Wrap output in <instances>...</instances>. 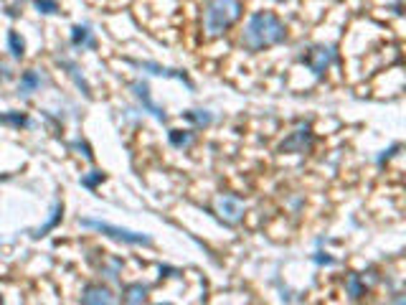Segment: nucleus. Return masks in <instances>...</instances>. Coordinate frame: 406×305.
I'll list each match as a JSON object with an SVG mask.
<instances>
[{"mask_svg": "<svg viewBox=\"0 0 406 305\" xmlns=\"http://www.w3.org/2000/svg\"><path fill=\"white\" fill-rule=\"evenodd\" d=\"M346 292L350 295L353 300H358L361 295H366V283L361 280V275H348L346 277Z\"/></svg>", "mask_w": 406, "mask_h": 305, "instance_id": "nucleus-15", "label": "nucleus"}, {"mask_svg": "<svg viewBox=\"0 0 406 305\" xmlns=\"http://www.w3.org/2000/svg\"><path fill=\"white\" fill-rule=\"evenodd\" d=\"M59 67L67 69V74L71 76V79H74L76 87H79V90L84 92V94H87V97H92V87H89L87 79H84V76L79 74V67H76L74 61H69V59H59Z\"/></svg>", "mask_w": 406, "mask_h": 305, "instance_id": "nucleus-12", "label": "nucleus"}, {"mask_svg": "<svg viewBox=\"0 0 406 305\" xmlns=\"http://www.w3.org/2000/svg\"><path fill=\"white\" fill-rule=\"evenodd\" d=\"M81 226L102 231V234L117 239V242H125V245H145V247L153 245V239L148 234H140V231H133V229H119V226H112L107 222H96V219H81Z\"/></svg>", "mask_w": 406, "mask_h": 305, "instance_id": "nucleus-3", "label": "nucleus"}, {"mask_svg": "<svg viewBox=\"0 0 406 305\" xmlns=\"http://www.w3.org/2000/svg\"><path fill=\"white\" fill-rule=\"evenodd\" d=\"M71 46H74V49H96L94 31L89 28L87 23H84V26H81V23L71 26Z\"/></svg>", "mask_w": 406, "mask_h": 305, "instance_id": "nucleus-10", "label": "nucleus"}, {"mask_svg": "<svg viewBox=\"0 0 406 305\" xmlns=\"http://www.w3.org/2000/svg\"><path fill=\"white\" fill-rule=\"evenodd\" d=\"M46 84V76L38 69H26L18 82V97H31L33 92H38Z\"/></svg>", "mask_w": 406, "mask_h": 305, "instance_id": "nucleus-8", "label": "nucleus"}, {"mask_svg": "<svg viewBox=\"0 0 406 305\" xmlns=\"http://www.w3.org/2000/svg\"><path fill=\"white\" fill-rule=\"evenodd\" d=\"M183 117L191 119L196 127H206V125H211V122H214V115H211V112H206V110H188Z\"/></svg>", "mask_w": 406, "mask_h": 305, "instance_id": "nucleus-17", "label": "nucleus"}, {"mask_svg": "<svg viewBox=\"0 0 406 305\" xmlns=\"http://www.w3.org/2000/svg\"><path fill=\"white\" fill-rule=\"evenodd\" d=\"M8 51H10L13 59H23V56H26V41H23V36L18 31H10V33H8Z\"/></svg>", "mask_w": 406, "mask_h": 305, "instance_id": "nucleus-14", "label": "nucleus"}, {"mask_svg": "<svg viewBox=\"0 0 406 305\" xmlns=\"http://www.w3.org/2000/svg\"><path fill=\"white\" fill-rule=\"evenodd\" d=\"M140 69H148L150 74H155V76H173V79H180V82L188 84V90H193V82L185 76V72H176V69H165L160 67V64H153V61H145V64H137Z\"/></svg>", "mask_w": 406, "mask_h": 305, "instance_id": "nucleus-11", "label": "nucleus"}, {"mask_svg": "<svg viewBox=\"0 0 406 305\" xmlns=\"http://www.w3.org/2000/svg\"><path fill=\"white\" fill-rule=\"evenodd\" d=\"M133 92L135 97L140 99V104L145 107V112H150L155 119H160V122H165L168 119V115H165V110L162 107H158L155 102H153V97H150V87L145 82H133Z\"/></svg>", "mask_w": 406, "mask_h": 305, "instance_id": "nucleus-7", "label": "nucleus"}, {"mask_svg": "<svg viewBox=\"0 0 406 305\" xmlns=\"http://www.w3.org/2000/svg\"><path fill=\"white\" fill-rule=\"evenodd\" d=\"M168 138H170V145H173V148H188L196 135H193L191 130H170Z\"/></svg>", "mask_w": 406, "mask_h": 305, "instance_id": "nucleus-16", "label": "nucleus"}, {"mask_svg": "<svg viewBox=\"0 0 406 305\" xmlns=\"http://www.w3.org/2000/svg\"><path fill=\"white\" fill-rule=\"evenodd\" d=\"M33 6H36L38 13H44V15L59 13V3H56V0H33Z\"/></svg>", "mask_w": 406, "mask_h": 305, "instance_id": "nucleus-21", "label": "nucleus"}, {"mask_svg": "<svg viewBox=\"0 0 406 305\" xmlns=\"http://www.w3.org/2000/svg\"><path fill=\"white\" fill-rule=\"evenodd\" d=\"M216 208H219V214H221L229 224L242 222V216H244V204L239 201L237 196H231V194L219 196V201H216Z\"/></svg>", "mask_w": 406, "mask_h": 305, "instance_id": "nucleus-6", "label": "nucleus"}, {"mask_svg": "<svg viewBox=\"0 0 406 305\" xmlns=\"http://www.w3.org/2000/svg\"><path fill=\"white\" fill-rule=\"evenodd\" d=\"M312 145V130L307 122H300L289 138L280 142V153H305Z\"/></svg>", "mask_w": 406, "mask_h": 305, "instance_id": "nucleus-5", "label": "nucleus"}, {"mask_svg": "<svg viewBox=\"0 0 406 305\" xmlns=\"http://www.w3.org/2000/svg\"><path fill=\"white\" fill-rule=\"evenodd\" d=\"M0 72H3V74H6V76H8V72H6V69H3V67H0Z\"/></svg>", "mask_w": 406, "mask_h": 305, "instance_id": "nucleus-24", "label": "nucleus"}, {"mask_svg": "<svg viewBox=\"0 0 406 305\" xmlns=\"http://www.w3.org/2000/svg\"><path fill=\"white\" fill-rule=\"evenodd\" d=\"M102 181H104V173L102 171H89L87 176H81V186L92 188V191H94V188L99 186Z\"/></svg>", "mask_w": 406, "mask_h": 305, "instance_id": "nucleus-20", "label": "nucleus"}, {"mask_svg": "<svg viewBox=\"0 0 406 305\" xmlns=\"http://www.w3.org/2000/svg\"><path fill=\"white\" fill-rule=\"evenodd\" d=\"M61 216H64V206L56 201V204H53V208H51V216L46 219L44 226H38V229L33 231V237H46V234H49L51 229H56V224L61 222Z\"/></svg>", "mask_w": 406, "mask_h": 305, "instance_id": "nucleus-13", "label": "nucleus"}, {"mask_svg": "<svg viewBox=\"0 0 406 305\" xmlns=\"http://www.w3.org/2000/svg\"><path fill=\"white\" fill-rule=\"evenodd\" d=\"M81 303L84 305H110L115 303V295H112L110 288H102V285H87L81 290Z\"/></svg>", "mask_w": 406, "mask_h": 305, "instance_id": "nucleus-9", "label": "nucleus"}, {"mask_svg": "<svg viewBox=\"0 0 406 305\" xmlns=\"http://www.w3.org/2000/svg\"><path fill=\"white\" fill-rule=\"evenodd\" d=\"M315 262H320V265H323V262H325V265H332V257H328V254H325V257H323V254H318V257H315Z\"/></svg>", "mask_w": 406, "mask_h": 305, "instance_id": "nucleus-23", "label": "nucleus"}, {"mask_svg": "<svg viewBox=\"0 0 406 305\" xmlns=\"http://www.w3.org/2000/svg\"><path fill=\"white\" fill-rule=\"evenodd\" d=\"M303 61L307 64V69H310L312 74L323 76L328 72V67L335 61V51H332L330 46H315V49H310V51L305 53Z\"/></svg>", "mask_w": 406, "mask_h": 305, "instance_id": "nucleus-4", "label": "nucleus"}, {"mask_svg": "<svg viewBox=\"0 0 406 305\" xmlns=\"http://www.w3.org/2000/svg\"><path fill=\"white\" fill-rule=\"evenodd\" d=\"M285 41H287V28L269 10H257V13L251 15L242 36V44L249 51H262L267 46H277V44H285Z\"/></svg>", "mask_w": 406, "mask_h": 305, "instance_id": "nucleus-1", "label": "nucleus"}, {"mask_svg": "<svg viewBox=\"0 0 406 305\" xmlns=\"http://www.w3.org/2000/svg\"><path fill=\"white\" fill-rule=\"evenodd\" d=\"M148 298V288L145 285H130L125 290V303H142Z\"/></svg>", "mask_w": 406, "mask_h": 305, "instance_id": "nucleus-18", "label": "nucleus"}, {"mask_svg": "<svg viewBox=\"0 0 406 305\" xmlns=\"http://www.w3.org/2000/svg\"><path fill=\"white\" fill-rule=\"evenodd\" d=\"M0 122L13 127H31V119L23 115V112H8V115H0Z\"/></svg>", "mask_w": 406, "mask_h": 305, "instance_id": "nucleus-19", "label": "nucleus"}, {"mask_svg": "<svg viewBox=\"0 0 406 305\" xmlns=\"http://www.w3.org/2000/svg\"><path fill=\"white\" fill-rule=\"evenodd\" d=\"M242 15V3L239 0H208L203 10V26L211 38L223 36L226 31L239 21Z\"/></svg>", "mask_w": 406, "mask_h": 305, "instance_id": "nucleus-2", "label": "nucleus"}, {"mask_svg": "<svg viewBox=\"0 0 406 305\" xmlns=\"http://www.w3.org/2000/svg\"><path fill=\"white\" fill-rule=\"evenodd\" d=\"M71 148H74V150H79V156H84V158H87V160H92V158H94V153H92V148H89L87 142L74 140V142H71Z\"/></svg>", "mask_w": 406, "mask_h": 305, "instance_id": "nucleus-22", "label": "nucleus"}]
</instances>
